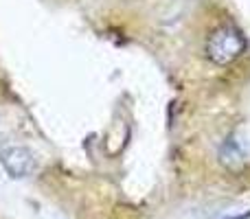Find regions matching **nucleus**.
<instances>
[{
  "mask_svg": "<svg viewBox=\"0 0 250 219\" xmlns=\"http://www.w3.org/2000/svg\"><path fill=\"white\" fill-rule=\"evenodd\" d=\"M0 164L11 178H26L38 167L33 154L22 145H4L0 149Z\"/></svg>",
  "mask_w": 250,
  "mask_h": 219,
  "instance_id": "nucleus-2",
  "label": "nucleus"
},
{
  "mask_svg": "<svg viewBox=\"0 0 250 219\" xmlns=\"http://www.w3.org/2000/svg\"><path fill=\"white\" fill-rule=\"evenodd\" d=\"M246 48V40L235 26H222L208 38L207 57L217 66H226L235 61Z\"/></svg>",
  "mask_w": 250,
  "mask_h": 219,
  "instance_id": "nucleus-1",
  "label": "nucleus"
},
{
  "mask_svg": "<svg viewBox=\"0 0 250 219\" xmlns=\"http://www.w3.org/2000/svg\"><path fill=\"white\" fill-rule=\"evenodd\" d=\"M233 219H246V217H233Z\"/></svg>",
  "mask_w": 250,
  "mask_h": 219,
  "instance_id": "nucleus-3",
  "label": "nucleus"
}]
</instances>
